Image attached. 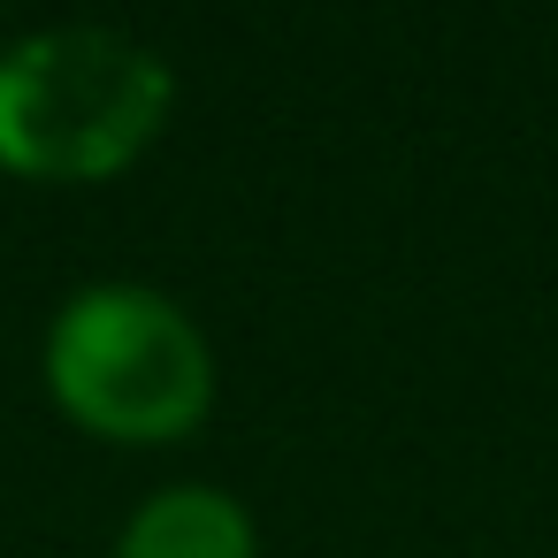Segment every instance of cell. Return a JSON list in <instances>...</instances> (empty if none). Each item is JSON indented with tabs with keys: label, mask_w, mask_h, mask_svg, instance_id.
<instances>
[{
	"label": "cell",
	"mask_w": 558,
	"mask_h": 558,
	"mask_svg": "<svg viewBox=\"0 0 558 558\" xmlns=\"http://www.w3.org/2000/svg\"><path fill=\"white\" fill-rule=\"evenodd\" d=\"M169 62L108 24H54L0 54V169L32 184H100L169 123Z\"/></svg>",
	"instance_id": "1"
},
{
	"label": "cell",
	"mask_w": 558,
	"mask_h": 558,
	"mask_svg": "<svg viewBox=\"0 0 558 558\" xmlns=\"http://www.w3.org/2000/svg\"><path fill=\"white\" fill-rule=\"evenodd\" d=\"M47 390L108 444H169L207 421L215 352L177 299L146 283H93L47 329Z\"/></svg>",
	"instance_id": "2"
},
{
	"label": "cell",
	"mask_w": 558,
	"mask_h": 558,
	"mask_svg": "<svg viewBox=\"0 0 558 558\" xmlns=\"http://www.w3.org/2000/svg\"><path fill=\"white\" fill-rule=\"evenodd\" d=\"M116 558H260V535L230 489L177 482L131 512V527L116 535Z\"/></svg>",
	"instance_id": "3"
}]
</instances>
